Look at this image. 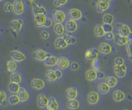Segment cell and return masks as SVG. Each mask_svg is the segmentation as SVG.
<instances>
[{
  "instance_id": "cell-44",
  "label": "cell",
  "mask_w": 132,
  "mask_h": 110,
  "mask_svg": "<svg viewBox=\"0 0 132 110\" xmlns=\"http://www.w3.org/2000/svg\"><path fill=\"white\" fill-rule=\"evenodd\" d=\"M102 27L104 30L105 33H110V32H112L113 30V27L112 24H103Z\"/></svg>"
},
{
  "instance_id": "cell-4",
  "label": "cell",
  "mask_w": 132,
  "mask_h": 110,
  "mask_svg": "<svg viewBox=\"0 0 132 110\" xmlns=\"http://www.w3.org/2000/svg\"><path fill=\"white\" fill-rule=\"evenodd\" d=\"M23 26V20L21 18L14 19L11 20L10 22V28L12 31L15 33H19L21 31Z\"/></svg>"
},
{
  "instance_id": "cell-39",
  "label": "cell",
  "mask_w": 132,
  "mask_h": 110,
  "mask_svg": "<svg viewBox=\"0 0 132 110\" xmlns=\"http://www.w3.org/2000/svg\"><path fill=\"white\" fill-rule=\"evenodd\" d=\"M126 52L129 59L132 61V40H129L126 44Z\"/></svg>"
},
{
  "instance_id": "cell-33",
  "label": "cell",
  "mask_w": 132,
  "mask_h": 110,
  "mask_svg": "<svg viewBox=\"0 0 132 110\" xmlns=\"http://www.w3.org/2000/svg\"><path fill=\"white\" fill-rule=\"evenodd\" d=\"M45 78H46L47 80L49 81V82H56L57 80H58L57 78L56 74H55L54 70H52V69H48V70L46 71Z\"/></svg>"
},
{
  "instance_id": "cell-19",
  "label": "cell",
  "mask_w": 132,
  "mask_h": 110,
  "mask_svg": "<svg viewBox=\"0 0 132 110\" xmlns=\"http://www.w3.org/2000/svg\"><path fill=\"white\" fill-rule=\"evenodd\" d=\"M98 50L99 52L103 55H109L112 52V47L111 45H110L107 43H102L100 44Z\"/></svg>"
},
{
  "instance_id": "cell-52",
  "label": "cell",
  "mask_w": 132,
  "mask_h": 110,
  "mask_svg": "<svg viewBox=\"0 0 132 110\" xmlns=\"http://www.w3.org/2000/svg\"><path fill=\"white\" fill-rule=\"evenodd\" d=\"M128 40H132V32H131L130 34L128 36Z\"/></svg>"
},
{
  "instance_id": "cell-14",
  "label": "cell",
  "mask_w": 132,
  "mask_h": 110,
  "mask_svg": "<svg viewBox=\"0 0 132 110\" xmlns=\"http://www.w3.org/2000/svg\"><path fill=\"white\" fill-rule=\"evenodd\" d=\"M32 13L34 15H39V14L45 15L48 12L45 7H44L43 5H42L40 4H38V3H32Z\"/></svg>"
},
{
  "instance_id": "cell-35",
  "label": "cell",
  "mask_w": 132,
  "mask_h": 110,
  "mask_svg": "<svg viewBox=\"0 0 132 110\" xmlns=\"http://www.w3.org/2000/svg\"><path fill=\"white\" fill-rule=\"evenodd\" d=\"M8 102L11 106H15L20 103V101L18 94H11L8 97Z\"/></svg>"
},
{
  "instance_id": "cell-45",
  "label": "cell",
  "mask_w": 132,
  "mask_h": 110,
  "mask_svg": "<svg viewBox=\"0 0 132 110\" xmlns=\"http://www.w3.org/2000/svg\"><path fill=\"white\" fill-rule=\"evenodd\" d=\"M114 63H115V65L121 66V65H125V59L122 57H117V58L115 59Z\"/></svg>"
},
{
  "instance_id": "cell-24",
  "label": "cell",
  "mask_w": 132,
  "mask_h": 110,
  "mask_svg": "<svg viewBox=\"0 0 132 110\" xmlns=\"http://www.w3.org/2000/svg\"><path fill=\"white\" fill-rule=\"evenodd\" d=\"M114 41L115 43L120 46H126V44L128 43V42L129 41L128 37H123L122 35L120 34H116L115 37H114Z\"/></svg>"
},
{
  "instance_id": "cell-36",
  "label": "cell",
  "mask_w": 132,
  "mask_h": 110,
  "mask_svg": "<svg viewBox=\"0 0 132 110\" xmlns=\"http://www.w3.org/2000/svg\"><path fill=\"white\" fill-rule=\"evenodd\" d=\"M94 35L95 37H104L105 35V32L101 24H97L94 29Z\"/></svg>"
},
{
  "instance_id": "cell-54",
  "label": "cell",
  "mask_w": 132,
  "mask_h": 110,
  "mask_svg": "<svg viewBox=\"0 0 132 110\" xmlns=\"http://www.w3.org/2000/svg\"><path fill=\"white\" fill-rule=\"evenodd\" d=\"M2 1H3V0H0V2H2Z\"/></svg>"
},
{
  "instance_id": "cell-12",
  "label": "cell",
  "mask_w": 132,
  "mask_h": 110,
  "mask_svg": "<svg viewBox=\"0 0 132 110\" xmlns=\"http://www.w3.org/2000/svg\"><path fill=\"white\" fill-rule=\"evenodd\" d=\"M47 20V17L45 15L39 14L34 15V22L37 28H43L45 27V22Z\"/></svg>"
},
{
  "instance_id": "cell-51",
  "label": "cell",
  "mask_w": 132,
  "mask_h": 110,
  "mask_svg": "<svg viewBox=\"0 0 132 110\" xmlns=\"http://www.w3.org/2000/svg\"><path fill=\"white\" fill-rule=\"evenodd\" d=\"M97 78L98 79H103V78H105V75H104L103 72H101L100 71H97Z\"/></svg>"
},
{
  "instance_id": "cell-10",
  "label": "cell",
  "mask_w": 132,
  "mask_h": 110,
  "mask_svg": "<svg viewBox=\"0 0 132 110\" xmlns=\"http://www.w3.org/2000/svg\"><path fill=\"white\" fill-rule=\"evenodd\" d=\"M110 5V2L109 0H98L96 3V9L98 12L102 13L106 11Z\"/></svg>"
},
{
  "instance_id": "cell-58",
  "label": "cell",
  "mask_w": 132,
  "mask_h": 110,
  "mask_svg": "<svg viewBox=\"0 0 132 110\" xmlns=\"http://www.w3.org/2000/svg\"><path fill=\"white\" fill-rule=\"evenodd\" d=\"M131 86H132V83H131Z\"/></svg>"
},
{
  "instance_id": "cell-26",
  "label": "cell",
  "mask_w": 132,
  "mask_h": 110,
  "mask_svg": "<svg viewBox=\"0 0 132 110\" xmlns=\"http://www.w3.org/2000/svg\"><path fill=\"white\" fill-rule=\"evenodd\" d=\"M20 88H21V87L19 84L11 82V81H9L8 84V90L12 94H18L19 90H20Z\"/></svg>"
},
{
  "instance_id": "cell-8",
  "label": "cell",
  "mask_w": 132,
  "mask_h": 110,
  "mask_svg": "<svg viewBox=\"0 0 132 110\" xmlns=\"http://www.w3.org/2000/svg\"><path fill=\"white\" fill-rule=\"evenodd\" d=\"M69 17H70V19L75 20H81L83 17V13L80 9H71L69 10Z\"/></svg>"
},
{
  "instance_id": "cell-11",
  "label": "cell",
  "mask_w": 132,
  "mask_h": 110,
  "mask_svg": "<svg viewBox=\"0 0 132 110\" xmlns=\"http://www.w3.org/2000/svg\"><path fill=\"white\" fill-rule=\"evenodd\" d=\"M88 102L91 105H96L100 101V95L96 91H91L87 96Z\"/></svg>"
},
{
  "instance_id": "cell-7",
  "label": "cell",
  "mask_w": 132,
  "mask_h": 110,
  "mask_svg": "<svg viewBox=\"0 0 132 110\" xmlns=\"http://www.w3.org/2000/svg\"><path fill=\"white\" fill-rule=\"evenodd\" d=\"M99 50L97 48H92L86 50L85 52V58L88 61H94L97 59L99 56Z\"/></svg>"
},
{
  "instance_id": "cell-23",
  "label": "cell",
  "mask_w": 132,
  "mask_h": 110,
  "mask_svg": "<svg viewBox=\"0 0 132 110\" xmlns=\"http://www.w3.org/2000/svg\"><path fill=\"white\" fill-rule=\"evenodd\" d=\"M57 61H58V58H57L54 56L49 55L46 58V59L44 61V65L48 67H53L57 65Z\"/></svg>"
},
{
  "instance_id": "cell-43",
  "label": "cell",
  "mask_w": 132,
  "mask_h": 110,
  "mask_svg": "<svg viewBox=\"0 0 132 110\" xmlns=\"http://www.w3.org/2000/svg\"><path fill=\"white\" fill-rule=\"evenodd\" d=\"M4 10L6 12H11L13 11V3L10 2H7L4 5Z\"/></svg>"
},
{
  "instance_id": "cell-41",
  "label": "cell",
  "mask_w": 132,
  "mask_h": 110,
  "mask_svg": "<svg viewBox=\"0 0 132 110\" xmlns=\"http://www.w3.org/2000/svg\"><path fill=\"white\" fill-rule=\"evenodd\" d=\"M67 2H68V0H54L53 5H54V7L60 8V7L65 5L67 3Z\"/></svg>"
},
{
  "instance_id": "cell-18",
  "label": "cell",
  "mask_w": 132,
  "mask_h": 110,
  "mask_svg": "<svg viewBox=\"0 0 132 110\" xmlns=\"http://www.w3.org/2000/svg\"><path fill=\"white\" fill-rule=\"evenodd\" d=\"M58 68L61 69V70H65L67 68H68L70 65V60L67 58V57H60L58 59V61H57V65Z\"/></svg>"
},
{
  "instance_id": "cell-46",
  "label": "cell",
  "mask_w": 132,
  "mask_h": 110,
  "mask_svg": "<svg viewBox=\"0 0 132 110\" xmlns=\"http://www.w3.org/2000/svg\"><path fill=\"white\" fill-rule=\"evenodd\" d=\"M41 37L43 39V40H48L49 37H50V33L48 31H46V30H42V33H41Z\"/></svg>"
},
{
  "instance_id": "cell-17",
  "label": "cell",
  "mask_w": 132,
  "mask_h": 110,
  "mask_svg": "<svg viewBox=\"0 0 132 110\" xmlns=\"http://www.w3.org/2000/svg\"><path fill=\"white\" fill-rule=\"evenodd\" d=\"M54 47L57 50H64L68 46L66 40L63 39V37H58L54 40Z\"/></svg>"
},
{
  "instance_id": "cell-3",
  "label": "cell",
  "mask_w": 132,
  "mask_h": 110,
  "mask_svg": "<svg viewBox=\"0 0 132 110\" xmlns=\"http://www.w3.org/2000/svg\"><path fill=\"white\" fill-rule=\"evenodd\" d=\"M48 56V52L43 49H37L32 52V58L39 61H44Z\"/></svg>"
},
{
  "instance_id": "cell-31",
  "label": "cell",
  "mask_w": 132,
  "mask_h": 110,
  "mask_svg": "<svg viewBox=\"0 0 132 110\" xmlns=\"http://www.w3.org/2000/svg\"><path fill=\"white\" fill-rule=\"evenodd\" d=\"M54 30L58 37H63L65 34V28L62 24H55L54 25Z\"/></svg>"
},
{
  "instance_id": "cell-32",
  "label": "cell",
  "mask_w": 132,
  "mask_h": 110,
  "mask_svg": "<svg viewBox=\"0 0 132 110\" xmlns=\"http://www.w3.org/2000/svg\"><path fill=\"white\" fill-rule=\"evenodd\" d=\"M67 107L70 110H77L80 107V102L77 99L70 100L67 102Z\"/></svg>"
},
{
  "instance_id": "cell-2",
  "label": "cell",
  "mask_w": 132,
  "mask_h": 110,
  "mask_svg": "<svg viewBox=\"0 0 132 110\" xmlns=\"http://www.w3.org/2000/svg\"><path fill=\"white\" fill-rule=\"evenodd\" d=\"M25 6L23 0H14L13 3V11L17 15H21L24 13Z\"/></svg>"
},
{
  "instance_id": "cell-20",
  "label": "cell",
  "mask_w": 132,
  "mask_h": 110,
  "mask_svg": "<svg viewBox=\"0 0 132 110\" xmlns=\"http://www.w3.org/2000/svg\"><path fill=\"white\" fill-rule=\"evenodd\" d=\"M18 96L20 99V102H25L28 101L30 99V93L27 91V90L24 87H21L20 90H19Z\"/></svg>"
},
{
  "instance_id": "cell-5",
  "label": "cell",
  "mask_w": 132,
  "mask_h": 110,
  "mask_svg": "<svg viewBox=\"0 0 132 110\" xmlns=\"http://www.w3.org/2000/svg\"><path fill=\"white\" fill-rule=\"evenodd\" d=\"M66 17L65 12L60 9H57L53 12V20L55 24H62L66 20Z\"/></svg>"
},
{
  "instance_id": "cell-55",
  "label": "cell",
  "mask_w": 132,
  "mask_h": 110,
  "mask_svg": "<svg viewBox=\"0 0 132 110\" xmlns=\"http://www.w3.org/2000/svg\"><path fill=\"white\" fill-rule=\"evenodd\" d=\"M109 1H110H110H112V0H109Z\"/></svg>"
},
{
  "instance_id": "cell-50",
  "label": "cell",
  "mask_w": 132,
  "mask_h": 110,
  "mask_svg": "<svg viewBox=\"0 0 132 110\" xmlns=\"http://www.w3.org/2000/svg\"><path fill=\"white\" fill-rule=\"evenodd\" d=\"M54 72H55V74H56L57 79H61V78L63 77V71H62L61 69H60V68L55 69V70H54Z\"/></svg>"
},
{
  "instance_id": "cell-29",
  "label": "cell",
  "mask_w": 132,
  "mask_h": 110,
  "mask_svg": "<svg viewBox=\"0 0 132 110\" xmlns=\"http://www.w3.org/2000/svg\"><path fill=\"white\" fill-rule=\"evenodd\" d=\"M105 83L110 88H113L118 84V78L115 76H108L105 78Z\"/></svg>"
},
{
  "instance_id": "cell-47",
  "label": "cell",
  "mask_w": 132,
  "mask_h": 110,
  "mask_svg": "<svg viewBox=\"0 0 132 110\" xmlns=\"http://www.w3.org/2000/svg\"><path fill=\"white\" fill-rule=\"evenodd\" d=\"M70 66L71 70L72 71L79 70V68H80V65H79L78 62H76V61H74V62L71 63V65H70Z\"/></svg>"
},
{
  "instance_id": "cell-40",
  "label": "cell",
  "mask_w": 132,
  "mask_h": 110,
  "mask_svg": "<svg viewBox=\"0 0 132 110\" xmlns=\"http://www.w3.org/2000/svg\"><path fill=\"white\" fill-rule=\"evenodd\" d=\"M7 100H8L7 93L4 90H0V106L4 105Z\"/></svg>"
},
{
  "instance_id": "cell-53",
  "label": "cell",
  "mask_w": 132,
  "mask_h": 110,
  "mask_svg": "<svg viewBox=\"0 0 132 110\" xmlns=\"http://www.w3.org/2000/svg\"><path fill=\"white\" fill-rule=\"evenodd\" d=\"M29 1H30V2H33V1H34V0H29Z\"/></svg>"
},
{
  "instance_id": "cell-34",
  "label": "cell",
  "mask_w": 132,
  "mask_h": 110,
  "mask_svg": "<svg viewBox=\"0 0 132 110\" xmlns=\"http://www.w3.org/2000/svg\"><path fill=\"white\" fill-rule=\"evenodd\" d=\"M63 37L64 40H66V42H67V43L68 44V46H69V45H73V44H75V43L77 42L76 37H74V36H72V35H71L70 33H65V34L63 36Z\"/></svg>"
},
{
  "instance_id": "cell-6",
  "label": "cell",
  "mask_w": 132,
  "mask_h": 110,
  "mask_svg": "<svg viewBox=\"0 0 132 110\" xmlns=\"http://www.w3.org/2000/svg\"><path fill=\"white\" fill-rule=\"evenodd\" d=\"M31 87L34 90H42L45 86V80L39 78H34L30 81Z\"/></svg>"
},
{
  "instance_id": "cell-27",
  "label": "cell",
  "mask_w": 132,
  "mask_h": 110,
  "mask_svg": "<svg viewBox=\"0 0 132 110\" xmlns=\"http://www.w3.org/2000/svg\"><path fill=\"white\" fill-rule=\"evenodd\" d=\"M59 109V103L57 100H56L55 97H51L49 98L48 103L47 106V109L48 110H57Z\"/></svg>"
},
{
  "instance_id": "cell-13",
  "label": "cell",
  "mask_w": 132,
  "mask_h": 110,
  "mask_svg": "<svg viewBox=\"0 0 132 110\" xmlns=\"http://www.w3.org/2000/svg\"><path fill=\"white\" fill-rule=\"evenodd\" d=\"M78 29V24L76 23V21L69 19L66 22L65 24V30L67 32H68L69 33H75Z\"/></svg>"
},
{
  "instance_id": "cell-25",
  "label": "cell",
  "mask_w": 132,
  "mask_h": 110,
  "mask_svg": "<svg viewBox=\"0 0 132 110\" xmlns=\"http://www.w3.org/2000/svg\"><path fill=\"white\" fill-rule=\"evenodd\" d=\"M85 79L88 81H94L97 79V72L94 69H88L85 72Z\"/></svg>"
},
{
  "instance_id": "cell-16",
  "label": "cell",
  "mask_w": 132,
  "mask_h": 110,
  "mask_svg": "<svg viewBox=\"0 0 132 110\" xmlns=\"http://www.w3.org/2000/svg\"><path fill=\"white\" fill-rule=\"evenodd\" d=\"M117 28L119 30V34L122 35L123 37H127L130 34V33L131 32V28L124 24H117Z\"/></svg>"
},
{
  "instance_id": "cell-42",
  "label": "cell",
  "mask_w": 132,
  "mask_h": 110,
  "mask_svg": "<svg viewBox=\"0 0 132 110\" xmlns=\"http://www.w3.org/2000/svg\"><path fill=\"white\" fill-rule=\"evenodd\" d=\"M92 66L93 68V69H94L95 71H99L100 68H101V61L98 60V59H95V60L92 61Z\"/></svg>"
},
{
  "instance_id": "cell-15",
  "label": "cell",
  "mask_w": 132,
  "mask_h": 110,
  "mask_svg": "<svg viewBox=\"0 0 132 110\" xmlns=\"http://www.w3.org/2000/svg\"><path fill=\"white\" fill-rule=\"evenodd\" d=\"M114 73L116 74V77L117 78H122L125 76L126 74V72H127V67L125 65H123L121 66H117V65H115L114 66Z\"/></svg>"
},
{
  "instance_id": "cell-9",
  "label": "cell",
  "mask_w": 132,
  "mask_h": 110,
  "mask_svg": "<svg viewBox=\"0 0 132 110\" xmlns=\"http://www.w3.org/2000/svg\"><path fill=\"white\" fill-rule=\"evenodd\" d=\"M48 100H49V98L45 94H42V93L39 94L37 97V100H36L37 106L40 109H45L47 108Z\"/></svg>"
},
{
  "instance_id": "cell-30",
  "label": "cell",
  "mask_w": 132,
  "mask_h": 110,
  "mask_svg": "<svg viewBox=\"0 0 132 110\" xmlns=\"http://www.w3.org/2000/svg\"><path fill=\"white\" fill-rule=\"evenodd\" d=\"M9 79H10V81H11V82H14V83L20 84L23 82V76H22V74L20 73L14 72V73L11 74Z\"/></svg>"
},
{
  "instance_id": "cell-49",
  "label": "cell",
  "mask_w": 132,
  "mask_h": 110,
  "mask_svg": "<svg viewBox=\"0 0 132 110\" xmlns=\"http://www.w3.org/2000/svg\"><path fill=\"white\" fill-rule=\"evenodd\" d=\"M53 26V20L51 19L50 18H47V20L45 22V28H49Z\"/></svg>"
},
{
  "instance_id": "cell-28",
  "label": "cell",
  "mask_w": 132,
  "mask_h": 110,
  "mask_svg": "<svg viewBox=\"0 0 132 110\" xmlns=\"http://www.w3.org/2000/svg\"><path fill=\"white\" fill-rule=\"evenodd\" d=\"M6 68L9 73L12 74V73H14L16 72L18 68V63L14 61L13 60H9L6 63Z\"/></svg>"
},
{
  "instance_id": "cell-21",
  "label": "cell",
  "mask_w": 132,
  "mask_h": 110,
  "mask_svg": "<svg viewBox=\"0 0 132 110\" xmlns=\"http://www.w3.org/2000/svg\"><path fill=\"white\" fill-rule=\"evenodd\" d=\"M125 93H124V91H122V90H115L112 93V98L113 100L115 102H122L123 100L125 99Z\"/></svg>"
},
{
  "instance_id": "cell-38",
  "label": "cell",
  "mask_w": 132,
  "mask_h": 110,
  "mask_svg": "<svg viewBox=\"0 0 132 110\" xmlns=\"http://www.w3.org/2000/svg\"><path fill=\"white\" fill-rule=\"evenodd\" d=\"M114 21V17L112 14H105L103 16V24H112Z\"/></svg>"
},
{
  "instance_id": "cell-57",
  "label": "cell",
  "mask_w": 132,
  "mask_h": 110,
  "mask_svg": "<svg viewBox=\"0 0 132 110\" xmlns=\"http://www.w3.org/2000/svg\"><path fill=\"white\" fill-rule=\"evenodd\" d=\"M125 110H129V109H125Z\"/></svg>"
},
{
  "instance_id": "cell-1",
  "label": "cell",
  "mask_w": 132,
  "mask_h": 110,
  "mask_svg": "<svg viewBox=\"0 0 132 110\" xmlns=\"http://www.w3.org/2000/svg\"><path fill=\"white\" fill-rule=\"evenodd\" d=\"M11 60L18 63V62H22L23 61L26 60V56L23 52H20L19 50H11L9 53Z\"/></svg>"
},
{
  "instance_id": "cell-56",
  "label": "cell",
  "mask_w": 132,
  "mask_h": 110,
  "mask_svg": "<svg viewBox=\"0 0 132 110\" xmlns=\"http://www.w3.org/2000/svg\"><path fill=\"white\" fill-rule=\"evenodd\" d=\"M0 34H1V30H0Z\"/></svg>"
},
{
  "instance_id": "cell-22",
  "label": "cell",
  "mask_w": 132,
  "mask_h": 110,
  "mask_svg": "<svg viewBox=\"0 0 132 110\" xmlns=\"http://www.w3.org/2000/svg\"><path fill=\"white\" fill-rule=\"evenodd\" d=\"M66 97L68 100H74L78 97V90L76 87H69L66 90Z\"/></svg>"
},
{
  "instance_id": "cell-48",
  "label": "cell",
  "mask_w": 132,
  "mask_h": 110,
  "mask_svg": "<svg viewBox=\"0 0 132 110\" xmlns=\"http://www.w3.org/2000/svg\"><path fill=\"white\" fill-rule=\"evenodd\" d=\"M106 40H114V37H115V34L112 33V32H110V33H106L105 35H104Z\"/></svg>"
},
{
  "instance_id": "cell-37",
  "label": "cell",
  "mask_w": 132,
  "mask_h": 110,
  "mask_svg": "<svg viewBox=\"0 0 132 110\" xmlns=\"http://www.w3.org/2000/svg\"><path fill=\"white\" fill-rule=\"evenodd\" d=\"M110 87L105 82L101 83L98 86V91L100 93H101L103 95L108 93L110 92Z\"/></svg>"
}]
</instances>
